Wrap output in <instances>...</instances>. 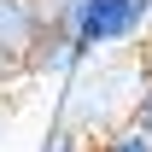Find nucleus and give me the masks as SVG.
Segmentation results:
<instances>
[{
	"instance_id": "nucleus-1",
	"label": "nucleus",
	"mask_w": 152,
	"mask_h": 152,
	"mask_svg": "<svg viewBox=\"0 0 152 152\" xmlns=\"http://www.w3.org/2000/svg\"><path fill=\"white\" fill-rule=\"evenodd\" d=\"M53 18H64V29L88 53H105V47H123L146 29L152 0H64V6H53Z\"/></svg>"
},
{
	"instance_id": "nucleus-2",
	"label": "nucleus",
	"mask_w": 152,
	"mask_h": 152,
	"mask_svg": "<svg viewBox=\"0 0 152 152\" xmlns=\"http://www.w3.org/2000/svg\"><path fill=\"white\" fill-rule=\"evenodd\" d=\"M47 23H53L47 0H0V82L29 70V53Z\"/></svg>"
},
{
	"instance_id": "nucleus-6",
	"label": "nucleus",
	"mask_w": 152,
	"mask_h": 152,
	"mask_svg": "<svg viewBox=\"0 0 152 152\" xmlns=\"http://www.w3.org/2000/svg\"><path fill=\"white\" fill-rule=\"evenodd\" d=\"M129 123L152 129V88H140V94H134V111H129Z\"/></svg>"
},
{
	"instance_id": "nucleus-5",
	"label": "nucleus",
	"mask_w": 152,
	"mask_h": 152,
	"mask_svg": "<svg viewBox=\"0 0 152 152\" xmlns=\"http://www.w3.org/2000/svg\"><path fill=\"white\" fill-rule=\"evenodd\" d=\"M41 152H94V146H88V140H82L76 129H53V140H47Z\"/></svg>"
},
{
	"instance_id": "nucleus-4",
	"label": "nucleus",
	"mask_w": 152,
	"mask_h": 152,
	"mask_svg": "<svg viewBox=\"0 0 152 152\" xmlns=\"http://www.w3.org/2000/svg\"><path fill=\"white\" fill-rule=\"evenodd\" d=\"M99 152H152V129H140V123H117L105 140H99Z\"/></svg>"
},
{
	"instance_id": "nucleus-3",
	"label": "nucleus",
	"mask_w": 152,
	"mask_h": 152,
	"mask_svg": "<svg viewBox=\"0 0 152 152\" xmlns=\"http://www.w3.org/2000/svg\"><path fill=\"white\" fill-rule=\"evenodd\" d=\"M88 47L64 29V18H53L47 29H41L35 41V53H29V76H76V70H88Z\"/></svg>"
}]
</instances>
